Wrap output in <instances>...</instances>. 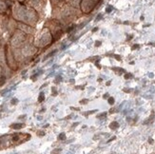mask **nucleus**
Returning a JSON list of instances; mask_svg holds the SVG:
<instances>
[{"mask_svg": "<svg viewBox=\"0 0 155 154\" xmlns=\"http://www.w3.org/2000/svg\"><path fill=\"white\" fill-rule=\"evenodd\" d=\"M25 39V36L23 34H15L14 37L13 38V41H11V44L14 46H18L23 40Z\"/></svg>", "mask_w": 155, "mask_h": 154, "instance_id": "f257e3e1", "label": "nucleus"}, {"mask_svg": "<svg viewBox=\"0 0 155 154\" xmlns=\"http://www.w3.org/2000/svg\"><path fill=\"white\" fill-rule=\"evenodd\" d=\"M50 38H51V36H50V34H45L43 37H42L41 39V45H46V44H48L49 42H50Z\"/></svg>", "mask_w": 155, "mask_h": 154, "instance_id": "f03ea898", "label": "nucleus"}, {"mask_svg": "<svg viewBox=\"0 0 155 154\" xmlns=\"http://www.w3.org/2000/svg\"><path fill=\"white\" fill-rule=\"evenodd\" d=\"M23 126H24L23 124H13V125L10 126V127L14 129V130H20V129H22Z\"/></svg>", "mask_w": 155, "mask_h": 154, "instance_id": "7ed1b4c3", "label": "nucleus"}, {"mask_svg": "<svg viewBox=\"0 0 155 154\" xmlns=\"http://www.w3.org/2000/svg\"><path fill=\"white\" fill-rule=\"evenodd\" d=\"M110 127L111 129V130H116V129H118V127H119V124H118L117 122H112V123H110Z\"/></svg>", "mask_w": 155, "mask_h": 154, "instance_id": "20e7f679", "label": "nucleus"}, {"mask_svg": "<svg viewBox=\"0 0 155 154\" xmlns=\"http://www.w3.org/2000/svg\"><path fill=\"white\" fill-rule=\"evenodd\" d=\"M112 70H113L114 71H117V73H116V74H121L120 72H124V71H125L123 69H118V68H113Z\"/></svg>", "mask_w": 155, "mask_h": 154, "instance_id": "39448f33", "label": "nucleus"}, {"mask_svg": "<svg viewBox=\"0 0 155 154\" xmlns=\"http://www.w3.org/2000/svg\"><path fill=\"white\" fill-rule=\"evenodd\" d=\"M44 99H45L44 93H43V92H41V93L39 94V98H38V101H39V102H43V101H44Z\"/></svg>", "mask_w": 155, "mask_h": 154, "instance_id": "423d86ee", "label": "nucleus"}, {"mask_svg": "<svg viewBox=\"0 0 155 154\" xmlns=\"http://www.w3.org/2000/svg\"><path fill=\"white\" fill-rule=\"evenodd\" d=\"M58 139H59V140H65V139H66V134H65V133H61V134L58 136Z\"/></svg>", "mask_w": 155, "mask_h": 154, "instance_id": "0eeeda50", "label": "nucleus"}, {"mask_svg": "<svg viewBox=\"0 0 155 154\" xmlns=\"http://www.w3.org/2000/svg\"><path fill=\"white\" fill-rule=\"evenodd\" d=\"M108 101H109V104H110V105H113L114 104V98L113 97H110Z\"/></svg>", "mask_w": 155, "mask_h": 154, "instance_id": "6e6552de", "label": "nucleus"}, {"mask_svg": "<svg viewBox=\"0 0 155 154\" xmlns=\"http://www.w3.org/2000/svg\"><path fill=\"white\" fill-rule=\"evenodd\" d=\"M0 9H1V10H5V9H6L5 3H4V2H1V1H0Z\"/></svg>", "mask_w": 155, "mask_h": 154, "instance_id": "1a4fd4ad", "label": "nucleus"}, {"mask_svg": "<svg viewBox=\"0 0 155 154\" xmlns=\"http://www.w3.org/2000/svg\"><path fill=\"white\" fill-rule=\"evenodd\" d=\"M5 83V76H0V85H3Z\"/></svg>", "mask_w": 155, "mask_h": 154, "instance_id": "9d476101", "label": "nucleus"}, {"mask_svg": "<svg viewBox=\"0 0 155 154\" xmlns=\"http://www.w3.org/2000/svg\"><path fill=\"white\" fill-rule=\"evenodd\" d=\"M125 78H126V79H129V78H132V74L126 73V74H125Z\"/></svg>", "mask_w": 155, "mask_h": 154, "instance_id": "9b49d317", "label": "nucleus"}, {"mask_svg": "<svg viewBox=\"0 0 155 154\" xmlns=\"http://www.w3.org/2000/svg\"><path fill=\"white\" fill-rule=\"evenodd\" d=\"M55 53H56V50H53L52 53H50V54H48V55L46 56V58H45V59H48L49 57H51V56H52V55H53V54H54Z\"/></svg>", "mask_w": 155, "mask_h": 154, "instance_id": "f8f14e48", "label": "nucleus"}, {"mask_svg": "<svg viewBox=\"0 0 155 154\" xmlns=\"http://www.w3.org/2000/svg\"><path fill=\"white\" fill-rule=\"evenodd\" d=\"M88 102H89L88 99H84V100H81V101H80V104H87Z\"/></svg>", "mask_w": 155, "mask_h": 154, "instance_id": "ddd939ff", "label": "nucleus"}, {"mask_svg": "<svg viewBox=\"0 0 155 154\" xmlns=\"http://www.w3.org/2000/svg\"><path fill=\"white\" fill-rule=\"evenodd\" d=\"M17 102H18L17 99H13V100H11V104H13V105H15Z\"/></svg>", "mask_w": 155, "mask_h": 154, "instance_id": "4468645a", "label": "nucleus"}, {"mask_svg": "<svg viewBox=\"0 0 155 154\" xmlns=\"http://www.w3.org/2000/svg\"><path fill=\"white\" fill-rule=\"evenodd\" d=\"M106 115H107V113H106V112H104V113H101L100 115H98V118H101V117H105Z\"/></svg>", "mask_w": 155, "mask_h": 154, "instance_id": "2eb2a0df", "label": "nucleus"}, {"mask_svg": "<svg viewBox=\"0 0 155 154\" xmlns=\"http://www.w3.org/2000/svg\"><path fill=\"white\" fill-rule=\"evenodd\" d=\"M114 57H115V59H116V60H118V61H121L120 55H114Z\"/></svg>", "mask_w": 155, "mask_h": 154, "instance_id": "dca6fc26", "label": "nucleus"}, {"mask_svg": "<svg viewBox=\"0 0 155 154\" xmlns=\"http://www.w3.org/2000/svg\"><path fill=\"white\" fill-rule=\"evenodd\" d=\"M111 10H112V7H108L107 10H106V11H107V12H110Z\"/></svg>", "mask_w": 155, "mask_h": 154, "instance_id": "f3484780", "label": "nucleus"}, {"mask_svg": "<svg viewBox=\"0 0 155 154\" xmlns=\"http://www.w3.org/2000/svg\"><path fill=\"white\" fill-rule=\"evenodd\" d=\"M95 111H97V110H91V111H90V112H87L86 115H88V114H91V113H94Z\"/></svg>", "mask_w": 155, "mask_h": 154, "instance_id": "a211bd4d", "label": "nucleus"}, {"mask_svg": "<svg viewBox=\"0 0 155 154\" xmlns=\"http://www.w3.org/2000/svg\"><path fill=\"white\" fill-rule=\"evenodd\" d=\"M101 45V42L100 41H97V42H95V46H97V47H99V46Z\"/></svg>", "mask_w": 155, "mask_h": 154, "instance_id": "6ab92c4d", "label": "nucleus"}, {"mask_svg": "<svg viewBox=\"0 0 155 154\" xmlns=\"http://www.w3.org/2000/svg\"><path fill=\"white\" fill-rule=\"evenodd\" d=\"M139 48V45H134L132 47V49H138Z\"/></svg>", "mask_w": 155, "mask_h": 154, "instance_id": "aec40b11", "label": "nucleus"}, {"mask_svg": "<svg viewBox=\"0 0 155 154\" xmlns=\"http://www.w3.org/2000/svg\"><path fill=\"white\" fill-rule=\"evenodd\" d=\"M124 91L125 92H130V89H128V88H124Z\"/></svg>", "mask_w": 155, "mask_h": 154, "instance_id": "412c9836", "label": "nucleus"}, {"mask_svg": "<svg viewBox=\"0 0 155 154\" xmlns=\"http://www.w3.org/2000/svg\"><path fill=\"white\" fill-rule=\"evenodd\" d=\"M148 142H149V144H152L153 143V140H152L151 138H149V139H148Z\"/></svg>", "mask_w": 155, "mask_h": 154, "instance_id": "4be33fe9", "label": "nucleus"}, {"mask_svg": "<svg viewBox=\"0 0 155 154\" xmlns=\"http://www.w3.org/2000/svg\"><path fill=\"white\" fill-rule=\"evenodd\" d=\"M52 91H53V95L56 94V91H55V88H52Z\"/></svg>", "mask_w": 155, "mask_h": 154, "instance_id": "5701e85b", "label": "nucleus"}, {"mask_svg": "<svg viewBox=\"0 0 155 154\" xmlns=\"http://www.w3.org/2000/svg\"><path fill=\"white\" fill-rule=\"evenodd\" d=\"M108 96H109V94H108V93H106V94L104 95L103 97H104V98H105V99H106V98H108Z\"/></svg>", "mask_w": 155, "mask_h": 154, "instance_id": "b1692460", "label": "nucleus"}, {"mask_svg": "<svg viewBox=\"0 0 155 154\" xmlns=\"http://www.w3.org/2000/svg\"><path fill=\"white\" fill-rule=\"evenodd\" d=\"M39 135H44V132H39Z\"/></svg>", "mask_w": 155, "mask_h": 154, "instance_id": "393cba45", "label": "nucleus"}]
</instances>
